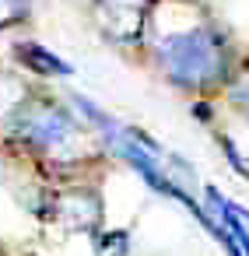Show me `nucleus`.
Listing matches in <instances>:
<instances>
[{
  "mask_svg": "<svg viewBox=\"0 0 249 256\" xmlns=\"http://www.w3.org/2000/svg\"><path fill=\"white\" fill-rule=\"evenodd\" d=\"M8 144L42 168L46 179L74 182L84 168L102 162V137L92 134L64 102L32 92L28 102L4 123Z\"/></svg>",
  "mask_w": 249,
  "mask_h": 256,
  "instance_id": "obj_1",
  "label": "nucleus"
},
{
  "mask_svg": "<svg viewBox=\"0 0 249 256\" xmlns=\"http://www.w3.org/2000/svg\"><path fill=\"white\" fill-rule=\"evenodd\" d=\"M154 64L172 88L210 95L228 84L238 56L232 50L228 32L214 25L210 18H200L182 28L162 32L154 39Z\"/></svg>",
  "mask_w": 249,
  "mask_h": 256,
  "instance_id": "obj_2",
  "label": "nucleus"
},
{
  "mask_svg": "<svg viewBox=\"0 0 249 256\" xmlns=\"http://www.w3.org/2000/svg\"><path fill=\"white\" fill-rule=\"evenodd\" d=\"M32 214L42 224H53L67 235H95L102 232V193L84 182H64L56 190H42L32 204Z\"/></svg>",
  "mask_w": 249,
  "mask_h": 256,
  "instance_id": "obj_3",
  "label": "nucleus"
},
{
  "mask_svg": "<svg viewBox=\"0 0 249 256\" xmlns=\"http://www.w3.org/2000/svg\"><path fill=\"white\" fill-rule=\"evenodd\" d=\"M95 28L116 46H140L151 28V0H92Z\"/></svg>",
  "mask_w": 249,
  "mask_h": 256,
  "instance_id": "obj_4",
  "label": "nucleus"
},
{
  "mask_svg": "<svg viewBox=\"0 0 249 256\" xmlns=\"http://www.w3.org/2000/svg\"><path fill=\"white\" fill-rule=\"evenodd\" d=\"M204 200H207V214L238 242L242 256H249V214H246L238 204H232L228 196H221L218 186H207V190H204Z\"/></svg>",
  "mask_w": 249,
  "mask_h": 256,
  "instance_id": "obj_5",
  "label": "nucleus"
},
{
  "mask_svg": "<svg viewBox=\"0 0 249 256\" xmlns=\"http://www.w3.org/2000/svg\"><path fill=\"white\" fill-rule=\"evenodd\" d=\"M14 60L22 67H28L39 81L42 78H70L74 67L67 60H60L53 50H46L42 42H14Z\"/></svg>",
  "mask_w": 249,
  "mask_h": 256,
  "instance_id": "obj_6",
  "label": "nucleus"
},
{
  "mask_svg": "<svg viewBox=\"0 0 249 256\" xmlns=\"http://www.w3.org/2000/svg\"><path fill=\"white\" fill-rule=\"evenodd\" d=\"M36 88L32 84H25L22 78H14V74H4L0 70V126H4L25 102H28V95H32Z\"/></svg>",
  "mask_w": 249,
  "mask_h": 256,
  "instance_id": "obj_7",
  "label": "nucleus"
},
{
  "mask_svg": "<svg viewBox=\"0 0 249 256\" xmlns=\"http://www.w3.org/2000/svg\"><path fill=\"white\" fill-rule=\"evenodd\" d=\"M224 98L232 102V109L238 116L249 120V60H238L235 64V70H232V78L224 84Z\"/></svg>",
  "mask_w": 249,
  "mask_h": 256,
  "instance_id": "obj_8",
  "label": "nucleus"
},
{
  "mask_svg": "<svg viewBox=\"0 0 249 256\" xmlns=\"http://www.w3.org/2000/svg\"><path fill=\"white\" fill-rule=\"evenodd\" d=\"M95 242V256H126L130 252V232L123 228H102L92 235Z\"/></svg>",
  "mask_w": 249,
  "mask_h": 256,
  "instance_id": "obj_9",
  "label": "nucleus"
},
{
  "mask_svg": "<svg viewBox=\"0 0 249 256\" xmlns=\"http://www.w3.org/2000/svg\"><path fill=\"white\" fill-rule=\"evenodd\" d=\"M32 4L36 0H0V32L25 25L32 18Z\"/></svg>",
  "mask_w": 249,
  "mask_h": 256,
  "instance_id": "obj_10",
  "label": "nucleus"
},
{
  "mask_svg": "<svg viewBox=\"0 0 249 256\" xmlns=\"http://www.w3.org/2000/svg\"><path fill=\"white\" fill-rule=\"evenodd\" d=\"M218 148L224 151V158L232 162V168H235L238 176H246V179H249V165H246V158L238 154V148L232 144V137H228V134H218Z\"/></svg>",
  "mask_w": 249,
  "mask_h": 256,
  "instance_id": "obj_11",
  "label": "nucleus"
},
{
  "mask_svg": "<svg viewBox=\"0 0 249 256\" xmlns=\"http://www.w3.org/2000/svg\"><path fill=\"white\" fill-rule=\"evenodd\" d=\"M0 256H11V252H0Z\"/></svg>",
  "mask_w": 249,
  "mask_h": 256,
  "instance_id": "obj_12",
  "label": "nucleus"
},
{
  "mask_svg": "<svg viewBox=\"0 0 249 256\" xmlns=\"http://www.w3.org/2000/svg\"><path fill=\"white\" fill-rule=\"evenodd\" d=\"M151 4H154V0H151Z\"/></svg>",
  "mask_w": 249,
  "mask_h": 256,
  "instance_id": "obj_13",
  "label": "nucleus"
}]
</instances>
